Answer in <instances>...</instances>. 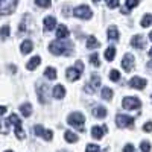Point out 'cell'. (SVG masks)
Returning a JSON list of instances; mask_svg holds the SVG:
<instances>
[{
    "label": "cell",
    "instance_id": "cell-1",
    "mask_svg": "<svg viewBox=\"0 0 152 152\" xmlns=\"http://www.w3.org/2000/svg\"><path fill=\"white\" fill-rule=\"evenodd\" d=\"M72 43L70 41H66V40H56V41H52L49 44V49L53 55H69L72 52Z\"/></svg>",
    "mask_w": 152,
    "mask_h": 152
},
{
    "label": "cell",
    "instance_id": "cell-2",
    "mask_svg": "<svg viewBox=\"0 0 152 152\" xmlns=\"http://www.w3.org/2000/svg\"><path fill=\"white\" fill-rule=\"evenodd\" d=\"M84 122H85V117L82 113H73L67 119V123L73 126V128H78L79 131H84Z\"/></svg>",
    "mask_w": 152,
    "mask_h": 152
},
{
    "label": "cell",
    "instance_id": "cell-3",
    "mask_svg": "<svg viewBox=\"0 0 152 152\" xmlns=\"http://www.w3.org/2000/svg\"><path fill=\"white\" fill-rule=\"evenodd\" d=\"M82 70H84V64H82L81 61H78L75 67H70V69H67V70H66V76H67V79H69V81H72V82H73V81H76V79H79V78H81Z\"/></svg>",
    "mask_w": 152,
    "mask_h": 152
},
{
    "label": "cell",
    "instance_id": "cell-4",
    "mask_svg": "<svg viewBox=\"0 0 152 152\" xmlns=\"http://www.w3.org/2000/svg\"><path fill=\"white\" fill-rule=\"evenodd\" d=\"M17 0H0V15H9L15 11Z\"/></svg>",
    "mask_w": 152,
    "mask_h": 152
},
{
    "label": "cell",
    "instance_id": "cell-5",
    "mask_svg": "<svg viewBox=\"0 0 152 152\" xmlns=\"http://www.w3.org/2000/svg\"><path fill=\"white\" fill-rule=\"evenodd\" d=\"M8 120H9V123H12V125L15 126V135H17V138H20V140H21V138H24V137H26L24 131L21 129V120L18 119V116H17V114H11Z\"/></svg>",
    "mask_w": 152,
    "mask_h": 152
},
{
    "label": "cell",
    "instance_id": "cell-6",
    "mask_svg": "<svg viewBox=\"0 0 152 152\" xmlns=\"http://www.w3.org/2000/svg\"><path fill=\"white\" fill-rule=\"evenodd\" d=\"M122 105H123L125 110H137V108H140V107H142V102H140V99L128 96V97H125V99H123Z\"/></svg>",
    "mask_w": 152,
    "mask_h": 152
},
{
    "label": "cell",
    "instance_id": "cell-7",
    "mask_svg": "<svg viewBox=\"0 0 152 152\" xmlns=\"http://www.w3.org/2000/svg\"><path fill=\"white\" fill-rule=\"evenodd\" d=\"M73 14L78 17V18H82V20H88L91 17V9L88 8V6H85V5H82V6H78V8H75V11H73Z\"/></svg>",
    "mask_w": 152,
    "mask_h": 152
},
{
    "label": "cell",
    "instance_id": "cell-8",
    "mask_svg": "<svg viewBox=\"0 0 152 152\" xmlns=\"http://www.w3.org/2000/svg\"><path fill=\"white\" fill-rule=\"evenodd\" d=\"M116 123L120 126V128H131L134 125V117H129V116H125V114H117L116 117Z\"/></svg>",
    "mask_w": 152,
    "mask_h": 152
},
{
    "label": "cell",
    "instance_id": "cell-9",
    "mask_svg": "<svg viewBox=\"0 0 152 152\" xmlns=\"http://www.w3.org/2000/svg\"><path fill=\"white\" fill-rule=\"evenodd\" d=\"M34 132H35L37 135L43 137L44 140H52V137H53V132L50 131V129H44L41 125H35V126H34Z\"/></svg>",
    "mask_w": 152,
    "mask_h": 152
},
{
    "label": "cell",
    "instance_id": "cell-10",
    "mask_svg": "<svg viewBox=\"0 0 152 152\" xmlns=\"http://www.w3.org/2000/svg\"><path fill=\"white\" fill-rule=\"evenodd\" d=\"M122 67L125 72H131L134 69V56L131 53H126L122 59Z\"/></svg>",
    "mask_w": 152,
    "mask_h": 152
},
{
    "label": "cell",
    "instance_id": "cell-11",
    "mask_svg": "<svg viewBox=\"0 0 152 152\" xmlns=\"http://www.w3.org/2000/svg\"><path fill=\"white\" fill-rule=\"evenodd\" d=\"M99 85H100V76L94 73L91 76V84H87L85 85V91L87 93H94V90H96Z\"/></svg>",
    "mask_w": 152,
    "mask_h": 152
},
{
    "label": "cell",
    "instance_id": "cell-12",
    "mask_svg": "<svg viewBox=\"0 0 152 152\" xmlns=\"http://www.w3.org/2000/svg\"><path fill=\"white\" fill-rule=\"evenodd\" d=\"M146 84H148V81L143 79V78H140V76H135V78H132L129 81L131 88H135V90H143V88L146 87Z\"/></svg>",
    "mask_w": 152,
    "mask_h": 152
},
{
    "label": "cell",
    "instance_id": "cell-13",
    "mask_svg": "<svg viewBox=\"0 0 152 152\" xmlns=\"http://www.w3.org/2000/svg\"><path fill=\"white\" fill-rule=\"evenodd\" d=\"M37 93H38V99H40V102H41V104H46V102H47V96H46V94L49 93V87L44 85V84H40Z\"/></svg>",
    "mask_w": 152,
    "mask_h": 152
},
{
    "label": "cell",
    "instance_id": "cell-14",
    "mask_svg": "<svg viewBox=\"0 0 152 152\" xmlns=\"http://www.w3.org/2000/svg\"><path fill=\"white\" fill-rule=\"evenodd\" d=\"M55 26H56V20H55V17L49 15V17H46V18H44V31H46V32L53 31V29H55Z\"/></svg>",
    "mask_w": 152,
    "mask_h": 152
},
{
    "label": "cell",
    "instance_id": "cell-15",
    "mask_svg": "<svg viewBox=\"0 0 152 152\" xmlns=\"http://www.w3.org/2000/svg\"><path fill=\"white\" fill-rule=\"evenodd\" d=\"M105 132H107V126H104V128H100V126H93V129H91V135H93V138H96V140H100Z\"/></svg>",
    "mask_w": 152,
    "mask_h": 152
},
{
    "label": "cell",
    "instance_id": "cell-16",
    "mask_svg": "<svg viewBox=\"0 0 152 152\" xmlns=\"http://www.w3.org/2000/svg\"><path fill=\"white\" fill-rule=\"evenodd\" d=\"M131 44H132V47H137V49H143V47H145V38H143L142 35H135V37H132Z\"/></svg>",
    "mask_w": 152,
    "mask_h": 152
},
{
    "label": "cell",
    "instance_id": "cell-17",
    "mask_svg": "<svg viewBox=\"0 0 152 152\" xmlns=\"http://www.w3.org/2000/svg\"><path fill=\"white\" fill-rule=\"evenodd\" d=\"M56 37H58V40H66V38L69 37V29H67V26H64V24L58 26V29H56Z\"/></svg>",
    "mask_w": 152,
    "mask_h": 152
},
{
    "label": "cell",
    "instance_id": "cell-18",
    "mask_svg": "<svg viewBox=\"0 0 152 152\" xmlns=\"http://www.w3.org/2000/svg\"><path fill=\"white\" fill-rule=\"evenodd\" d=\"M53 97L55 99H62L66 96V88L62 87V85H56V87H53Z\"/></svg>",
    "mask_w": 152,
    "mask_h": 152
},
{
    "label": "cell",
    "instance_id": "cell-19",
    "mask_svg": "<svg viewBox=\"0 0 152 152\" xmlns=\"http://www.w3.org/2000/svg\"><path fill=\"white\" fill-rule=\"evenodd\" d=\"M40 62H41V58H40V56H34L32 59L28 61L26 69H28V70H35L38 66H40Z\"/></svg>",
    "mask_w": 152,
    "mask_h": 152
},
{
    "label": "cell",
    "instance_id": "cell-20",
    "mask_svg": "<svg viewBox=\"0 0 152 152\" xmlns=\"http://www.w3.org/2000/svg\"><path fill=\"white\" fill-rule=\"evenodd\" d=\"M32 49H34V44H32V41L31 40H24L23 43H21V53H31L32 52Z\"/></svg>",
    "mask_w": 152,
    "mask_h": 152
},
{
    "label": "cell",
    "instance_id": "cell-21",
    "mask_svg": "<svg viewBox=\"0 0 152 152\" xmlns=\"http://www.w3.org/2000/svg\"><path fill=\"white\" fill-rule=\"evenodd\" d=\"M93 116L97 117V119H105L107 117V110L104 107H96L93 110Z\"/></svg>",
    "mask_w": 152,
    "mask_h": 152
},
{
    "label": "cell",
    "instance_id": "cell-22",
    "mask_svg": "<svg viewBox=\"0 0 152 152\" xmlns=\"http://www.w3.org/2000/svg\"><path fill=\"white\" fill-rule=\"evenodd\" d=\"M20 111H21V114H23L24 117H29L31 114H32V105H31L29 102L23 104V105L20 107Z\"/></svg>",
    "mask_w": 152,
    "mask_h": 152
},
{
    "label": "cell",
    "instance_id": "cell-23",
    "mask_svg": "<svg viewBox=\"0 0 152 152\" xmlns=\"http://www.w3.org/2000/svg\"><path fill=\"white\" fill-rule=\"evenodd\" d=\"M108 38H110V40H113V41H117L119 40V31H117L116 26L108 28Z\"/></svg>",
    "mask_w": 152,
    "mask_h": 152
},
{
    "label": "cell",
    "instance_id": "cell-24",
    "mask_svg": "<svg viewBox=\"0 0 152 152\" xmlns=\"http://www.w3.org/2000/svg\"><path fill=\"white\" fill-rule=\"evenodd\" d=\"M105 58H107V61H113L114 58H116V47L110 46V47L105 50Z\"/></svg>",
    "mask_w": 152,
    "mask_h": 152
},
{
    "label": "cell",
    "instance_id": "cell-25",
    "mask_svg": "<svg viewBox=\"0 0 152 152\" xmlns=\"http://www.w3.org/2000/svg\"><path fill=\"white\" fill-rule=\"evenodd\" d=\"M99 46H100V43L96 40V37H88V40H87V47L88 49H96Z\"/></svg>",
    "mask_w": 152,
    "mask_h": 152
},
{
    "label": "cell",
    "instance_id": "cell-26",
    "mask_svg": "<svg viewBox=\"0 0 152 152\" xmlns=\"http://www.w3.org/2000/svg\"><path fill=\"white\" fill-rule=\"evenodd\" d=\"M64 138H66V142H69V143H75L76 140H78V135H76L75 132H72V131H66L64 132Z\"/></svg>",
    "mask_w": 152,
    "mask_h": 152
},
{
    "label": "cell",
    "instance_id": "cell-27",
    "mask_svg": "<svg viewBox=\"0 0 152 152\" xmlns=\"http://www.w3.org/2000/svg\"><path fill=\"white\" fill-rule=\"evenodd\" d=\"M44 76L47 79H56V70L53 67H47L44 70Z\"/></svg>",
    "mask_w": 152,
    "mask_h": 152
},
{
    "label": "cell",
    "instance_id": "cell-28",
    "mask_svg": "<svg viewBox=\"0 0 152 152\" xmlns=\"http://www.w3.org/2000/svg\"><path fill=\"white\" fill-rule=\"evenodd\" d=\"M102 97L105 99V100H110V99H113V90L111 88H108V87H105V88H102Z\"/></svg>",
    "mask_w": 152,
    "mask_h": 152
},
{
    "label": "cell",
    "instance_id": "cell-29",
    "mask_svg": "<svg viewBox=\"0 0 152 152\" xmlns=\"http://www.w3.org/2000/svg\"><path fill=\"white\" fill-rule=\"evenodd\" d=\"M90 62H91V64H93L94 67H99V66H100V61H99V56H97V53H96V52L90 55Z\"/></svg>",
    "mask_w": 152,
    "mask_h": 152
},
{
    "label": "cell",
    "instance_id": "cell-30",
    "mask_svg": "<svg viewBox=\"0 0 152 152\" xmlns=\"http://www.w3.org/2000/svg\"><path fill=\"white\" fill-rule=\"evenodd\" d=\"M151 24H152V15H145L143 17V20H142V26L143 28H148V26H151Z\"/></svg>",
    "mask_w": 152,
    "mask_h": 152
},
{
    "label": "cell",
    "instance_id": "cell-31",
    "mask_svg": "<svg viewBox=\"0 0 152 152\" xmlns=\"http://www.w3.org/2000/svg\"><path fill=\"white\" fill-rule=\"evenodd\" d=\"M110 79H111L113 82H117V81L120 79V73H119L117 70H111V72H110Z\"/></svg>",
    "mask_w": 152,
    "mask_h": 152
},
{
    "label": "cell",
    "instance_id": "cell-32",
    "mask_svg": "<svg viewBox=\"0 0 152 152\" xmlns=\"http://www.w3.org/2000/svg\"><path fill=\"white\" fill-rule=\"evenodd\" d=\"M0 37H2L3 40L9 37V26H8V24H5V26H3L2 29H0Z\"/></svg>",
    "mask_w": 152,
    "mask_h": 152
},
{
    "label": "cell",
    "instance_id": "cell-33",
    "mask_svg": "<svg viewBox=\"0 0 152 152\" xmlns=\"http://www.w3.org/2000/svg\"><path fill=\"white\" fill-rule=\"evenodd\" d=\"M35 3L38 6H41V8H49L52 2H50V0H35Z\"/></svg>",
    "mask_w": 152,
    "mask_h": 152
},
{
    "label": "cell",
    "instance_id": "cell-34",
    "mask_svg": "<svg viewBox=\"0 0 152 152\" xmlns=\"http://www.w3.org/2000/svg\"><path fill=\"white\" fill-rule=\"evenodd\" d=\"M140 149H142L143 152H151L152 146H151V143H149V142H143V143L140 145Z\"/></svg>",
    "mask_w": 152,
    "mask_h": 152
},
{
    "label": "cell",
    "instance_id": "cell-35",
    "mask_svg": "<svg viewBox=\"0 0 152 152\" xmlns=\"http://www.w3.org/2000/svg\"><path fill=\"white\" fill-rule=\"evenodd\" d=\"M85 152H100V148L97 145H88Z\"/></svg>",
    "mask_w": 152,
    "mask_h": 152
},
{
    "label": "cell",
    "instance_id": "cell-36",
    "mask_svg": "<svg viewBox=\"0 0 152 152\" xmlns=\"http://www.w3.org/2000/svg\"><path fill=\"white\" fill-rule=\"evenodd\" d=\"M105 2H107L108 8H111V9H114V8L119 6V0H105Z\"/></svg>",
    "mask_w": 152,
    "mask_h": 152
},
{
    "label": "cell",
    "instance_id": "cell-37",
    "mask_svg": "<svg viewBox=\"0 0 152 152\" xmlns=\"http://www.w3.org/2000/svg\"><path fill=\"white\" fill-rule=\"evenodd\" d=\"M138 5V0H126V8L128 9H132Z\"/></svg>",
    "mask_w": 152,
    "mask_h": 152
},
{
    "label": "cell",
    "instance_id": "cell-38",
    "mask_svg": "<svg viewBox=\"0 0 152 152\" xmlns=\"http://www.w3.org/2000/svg\"><path fill=\"white\" fill-rule=\"evenodd\" d=\"M143 131H145V132H152V122H146V123H145Z\"/></svg>",
    "mask_w": 152,
    "mask_h": 152
},
{
    "label": "cell",
    "instance_id": "cell-39",
    "mask_svg": "<svg viewBox=\"0 0 152 152\" xmlns=\"http://www.w3.org/2000/svg\"><path fill=\"white\" fill-rule=\"evenodd\" d=\"M123 152H134V146L132 145H126L123 148Z\"/></svg>",
    "mask_w": 152,
    "mask_h": 152
},
{
    "label": "cell",
    "instance_id": "cell-40",
    "mask_svg": "<svg viewBox=\"0 0 152 152\" xmlns=\"http://www.w3.org/2000/svg\"><path fill=\"white\" fill-rule=\"evenodd\" d=\"M6 113V107H3V105H0V117L3 116V114Z\"/></svg>",
    "mask_w": 152,
    "mask_h": 152
},
{
    "label": "cell",
    "instance_id": "cell-41",
    "mask_svg": "<svg viewBox=\"0 0 152 152\" xmlns=\"http://www.w3.org/2000/svg\"><path fill=\"white\" fill-rule=\"evenodd\" d=\"M149 56H152V49L149 50Z\"/></svg>",
    "mask_w": 152,
    "mask_h": 152
},
{
    "label": "cell",
    "instance_id": "cell-42",
    "mask_svg": "<svg viewBox=\"0 0 152 152\" xmlns=\"http://www.w3.org/2000/svg\"><path fill=\"white\" fill-rule=\"evenodd\" d=\"M149 38H151V40H152V32H151V34H149Z\"/></svg>",
    "mask_w": 152,
    "mask_h": 152
},
{
    "label": "cell",
    "instance_id": "cell-43",
    "mask_svg": "<svg viewBox=\"0 0 152 152\" xmlns=\"http://www.w3.org/2000/svg\"><path fill=\"white\" fill-rule=\"evenodd\" d=\"M149 67H151V69H152V62H149Z\"/></svg>",
    "mask_w": 152,
    "mask_h": 152
},
{
    "label": "cell",
    "instance_id": "cell-44",
    "mask_svg": "<svg viewBox=\"0 0 152 152\" xmlns=\"http://www.w3.org/2000/svg\"><path fill=\"white\" fill-rule=\"evenodd\" d=\"M93 2H94V3H97V2H99V0H93Z\"/></svg>",
    "mask_w": 152,
    "mask_h": 152
},
{
    "label": "cell",
    "instance_id": "cell-45",
    "mask_svg": "<svg viewBox=\"0 0 152 152\" xmlns=\"http://www.w3.org/2000/svg\"><path fill=\"white\" fill-rule=\"evenodd\" d=\"M6 152H12V151H6Z\"/></svg>",
    "mask_w": 152,
    "mask_h": 152
}]
</instances>
